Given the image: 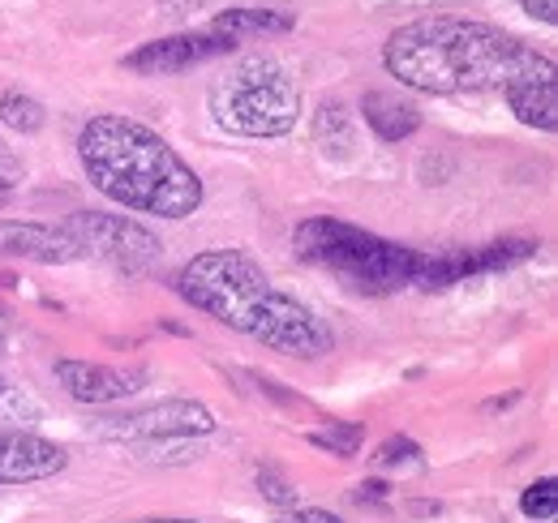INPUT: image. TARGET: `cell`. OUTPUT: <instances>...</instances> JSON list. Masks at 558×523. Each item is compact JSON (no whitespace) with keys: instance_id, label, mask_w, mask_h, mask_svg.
Wrapping results in <instances>:
<instances>
[{"instance_id":"obj_8","label":"cell","mask_w":558,"mask_h":523,"mask_svg":"<svg viewBox=\"0 0 558 523\" xmlns=\"http://www.w3.org/2000/svg\"><path fill=\"white\" fill-rule=\"evenodd\" d=\"M537 241L524 236H507V241H489V245H473V250H442V254H421L417 288L438 292V288H456L464 279H477L489 270H507L515 262L533 258Z\"/></svg>"},{"instance_id":"obj_12","label":"cell","mask_w":558,"mask_h":523,"mask_svg":"<svg viewBox=\"0 0 558 523\" xmlns=\"http://www.w3.org/2000/svg\"><path fill=\"white\" fill-rule=\"evenodd\" d=\"M0 258H22V262H44V266H65L77 262V245L65 228L52 223H0Z\"/></svg>"},{"instance_id":"obj_15","label":"cell","mask_w":558,"mask_h":523,"mask_svg":"<svg viewBox=\"0 0 558 523\" xmlns=\"http://www.w3.org/2000/svg\"><path fill=\"white\" fill-rule=\"evenodd\" d=\"M296 17L283 13V9H228L210 22L215 35H223L228 44H241V39H258V35H283L292 31Z\"/></svg>"},{"instance_id":"obj_6","label":"cell","mask_w":558,"mask_h":523,"mask_svg":"<svg viewBox=\"0 0 558 523\" xmlns=\"http://www.w3.org/2000/svg\"><path fill=\"white\" fill-rule=\"evenodd\" d=\"M73 236L77 254L95 262H108L125 275H146L163 258V241L125 215H104V210H77L61 223Z\"/></svg>"},{"instance_id":"obj_25","label":"cell","mask_w":558,"mask_h":523,"mask_svg":"<svg viewBox=\"0 0 558 523\" xmlns=\"http://www.w3.org/2000/svg\"><path fill=\"white\" fill-rule=\"evenodd\" d=\"M134 523H198V520H134Z\"/></svg>"},{"instance_id":"obj_5","label":"cell","mask_w":558,"mask_h":523,"mask_svg":"<svg viewBox=\"0 0 558 523\" xmlns=\"http://www.w3.org/2000/svg\"><path fill=\"white\" fill-rule=\"evenodd\" d=\"M210 121L236 137H283L301 121V86L279 61L250 57L215 77L207 90Z\"/></svg>"},{"instance_id":"obj_13","label":"cell","mask_w":558,"mask_h":523,"mask_svg":"<svg viewBox=\"0 0 558 523\" xmlns=\"http://www.w3.org/2000/svg\"><path fill=\"white\" fill-rule=\"evenodd\" d=\"M502 95H507V108L515 112L520 125L542 133L558 130V77H520Z\"/></svg>"},{"instance_id":"obj_24","label":"cell","mask_w":558,"mask_h":523,"mask_svg":"<svg viewBox=\"0 0 558 523\" xmlns=\"http://www.w3.org/2000/svg\"><path fill=\"white\" fill-rule=\"evenodd\" d=\"M383 494H387V485H383V481H369V485L356 489V502H365V498H383Z\"/></svg>"},{"instance_id":"obj_7","label":"cell","mask_w":558,"mask_h":523,"mask_svg":"<svg viewBox=\"0 0 558 523\" xmlns=\"http://www.w3.org/2000/svg\"><path fill=\"white\" fill-rule=\"evenodd\" d=\"M215 429L207 403L198 399H163L125 416H104L99 434L121 438V442H159V438H203Z\"/></svg>"},{"instance_id":"obj_20","label":"cell","mask_w":558,"mask_h":523,"mask_svg":"<svg viewBox=\"0 0 558 523\" xmlns=\"http://www.w3.org/2000/svg\"><path fill=\"white\" fill-rule=\"evenodd\" d=\"M17 181H22V159L0 142V194H9Z\"/></svg>"},{"instance_id":"obj_16","label":"cell","mask_w":558,"mask_h":523,"mask_svg":"<svg viewBox=\"0 0 558 523\" xmlns=\"http://www.w3.org/2000/svg\"><path fill=\"white\" fill-rule=\"evenodd\" d=\"M0 121L13 133H39L44 121H48V112H44V104H39L35 95H26V90H4V95H0Z\"/></svg>"},{"instance_id":"obj_26","label":"cell","mask_w":558,"mask_h":523,"mask_svg":"<svg viewBox=\"0 0 558 523\" xmlns=\"http://www.w3.org/2000/svg\"><path fill=\"white\" fill-rule=\"evenodd\" d=\"M0 394H4V378H0Z\"/></svg>"},{"instance_id":"obj_21","label":"cell","mask_w":558,"mask_h":523,"mask_svg":"<svg viewBox=\"0 0 558 523\" xmlns=\"http://www.w3.org/2000/svg\"><path fill=\"white\" fill-rule=\"evenodd\" d=\"M421 455L417 442H409V438H391V442H383V451H378V463H404V459Z\"/></svg>"},{"instance_id":"obj_3","label":"cell","mask_w":558,"mask_h":523,"mask_svg":"<svg viewBox=\"0 0 558 523\" xmlns=\"http://www.w3.org/2000/svg\"><path fill=\"white\" fill-rule=\"evenodd\" d=\"M77 163L86 181L125 210L190 219L203 206V177L142 121L104 112L77 133Z\"/></svg>"},{"instance_id":"obj_10","label":"cell","mask_w":558,"mask_h":523,"mask_svg":"<svg viewBox=\"0 0 558 523\" xmlns=\"http://www.w3.org/2000/svg\"><path fill=\"white\" fill-rule=\"evenodd\" d=\"M57 382L77 403L104 408V403H121V399L138 394L146 387V369H117V365H95V361L61 356L57 361Z\"/></svg>"},{"instance_id":"obj_17","label":"cell","mask_w":558,"mask_h":523,"mask_svg":"<svg viewBox=\"0 0 558 523\" xmlns=\"http://www.w3.org/2000/svg\"><path fill=\"white\" fill-rule=\"evenodd\" d=\"M520 511H524L529 520H542V523L555 520V515H558V481H555V476L533 481V485L520 494Z\"/></svg>"},{"instance_id":"obj_4","label":"cell","mask_w":558,"mask_h":523,"mask_svg":"<svg viewBox=\"0 0 558 523\" xmlns=\"http://www.w3.org/2000/svg\"><path fill=\"white\" fill-rule=\"evenodd\" d=\"M292 250L301 262L340 275L352 292H365V296H391V292L417 288L421 275L417 250L396 245L378 232H365V228L331 219V215H314V219L296 223Z\"/></svg>"},{"instance_id":"obj_14","label":"cell","mask_w":558,"mask_h":523,"mask_svg":"<svg viewBox=\"0 0 558 523\" xmlns=\"http://www.w3.org/2000/svg\"><path fill=\"white\" fill-rule=\"evenodd\" d=\"M361 117L383 142H400V137H413L421 130V112L409 99L391 95V90H369L361 99Z\"/></svg>"},{"instance_id":"obj_9","label":"cell","mask_w":558,"mask_h":523,"mask_svg":"<svg viewBox=\"0 0 558 523\" xmlns=\"http://www.w3.org/2000/svg\"><path fill=\"white\" fill-rule=\"evenodd\" d=\"M236 44H228L223 35L215 31H185V35H168V39H150L142 44L138 52L125 57V69L134 73H185V69L203 65V61H215V57H228Z\"/></svg>"},{"instance_id":"obj_19","label":"cell","mask_w":558,"mask_h":523,"mask_svg":"<svg viewBox=\"0 0 558 523\" xmlns=\"http://www.w3.org/2000/svg\"><path fill=\"white\" fill-rule=\"evenodd\" d=\"M258 489H263L267 502H276V507H283V511H292V502H296V489H292L279 472H271V467L258 472Z\"/></svg>"},{"instance_id":"obj_23","label":"cell","mask_w":558,"mask_h":523,"mask_svg":"<svg viewBox=\"0 0 558 523\" xmlns=\"http://www.w3.org/2000/svg\"><path fill=\"white\" fill-rule=\"evenodd\" d=\"M520 4H524L529 17H537V22H546V26L558 22V0H520Z\"/></svg>"},{"instance_id":"obj_2","label":"cell","mask_w":558,"mask_h":523,"mask_svg":"<svg viewBox=\"0 0 558 523\" xmlns=\"http://www.w3.org/2000/svg\"><path fill=\"white\" fill-rule=\"evenodd\" d=\"M172 288L198 314H207L271 352L296 356V361H318L336 348L331 327L310 305L279 292L271 275L241 250H210V254L190 258L177 270Z\"/></svg>"},{"instance_id":"obj_22","label":"cell","mask_w":558,"mask_h":523,"mask_svg":"<svg viewBox=\"0 0 558 523\" xmlns=\"http://www.w3.org/2000/svg\"><path fill=\"white\" fill-rule=\"evenodd\" d=\"M279 523H344V520L331 515V511H318V507H296V511H283Z\"/></svg>"},{"instance_id":"obj_11","label":"cell","mask_w":558,"mask_h":523,"mask_svg":"<svg viewBox=\"0 0 558 523\" xmlns=\"http://www.w3.org/2000/svg\"><path fill=\"white\" fill-rule=\"evenodd\" d=\"M70 451L31 434V429H4L0 434V485H31L65 472Z\"/></svg>"},{"instance_id":"obj_18","label":"cell","mask_w":558,"mask_h":523,"mask_svg":"<svg viewBox=\"0 0 558 523\" xmlns=\"http://www.w3.org/2000/svg\"><path fill=\"white\" fill-rule=\"evenodd\" d=\"M310 442H314V447H323V451H331V455L349 459V455H356V451H361L365 429H361V425H331V429L310 434Z\"/></svg>"},{"instance_id":"obj_27","label":"cell","mask_w":558,"mask_h":523,"mask_svg":"<svg viewBox=\"0 0 558 523\" xmlns=\"http://www.w3.org/2000/svg\"><path fill=\"white\" fill-rule=\"evenodd\" d=\"M0 197H4V194H0Z\"/></svg>"},{"instance_id":"obj_1","label":"cell","mask_w":558,"mask_h":523,"mask_svg":"<svg viewBox=\"0 0 558 523\" xmlns=\"http://www.w3.org/2000/svg\"><path fill=\"white\" fill-rule=\"evenodd\" d=\"M383 65L400 86L421 95H482L507 90L520 77H555V61L507 35L502 26L473 17H417L400 26L387 48Z\"/></svg>"}]
</instances>
